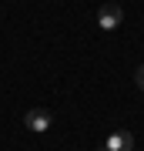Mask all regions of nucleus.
Segmentation results:
<instances>
[{
	"label": "nucleus",
	"mask_w": 144,
	"mask_h": 151,
	"mask_svg": "<svg viewBox=\"0 0 144 151\" xmlns=\"http://www.w3.org/2000/svg\"><path fill=\"white\" fill-rule=\"evenodd\" d=\"M101 151H134V138H131V131H114V134L104 141Z\"/></svg>",
	"instance_id": "nucleus-3"
},
{
	"label": "nucleus",
	"mask_w": 144,
	"mask_h": 151,
	"mask_svg": "<svg viewBox=\"0 0 144 151\" xmlns=\"http://www.w3.org/2000/svg\"><path fill=\"white\" fill-rule=\"evenodd\" d=\"M121 20H124V10L117 4H104L101 10H97V27L101 30H117Z\"/></svg>",
	"instance_id": "nucleus-2"
},
{
	"label": "nucleus",
	"mask_w": 144,
	"mask_h": 151,
	"mask_svg": "<svg viewBox=\"0 0 144 151\" xmlns=\"http://www.w3.org/2000/svg\"><path fill=\"white\" fill-rule=\"evenodd\" d=\"M24 124H27V131H37V134H44V131H50L54 114L44 111V108H30V111L24 114Z\"/></svg>",
	"instance_id": "nucleus-1"
},
{
	"label": "nucleus",
	"mask_w": 144,
	"mask_h": 151,
	"mask_svg": "<svg viewBox=\"0 0 144 151\" xmlns=\"http://www.w3.org/2000/svg\"><path fill=\"white\" fill-rule=\"evenodd\" d=\"M134 81H138V87H141V91H144V64H141L138 70H134Z\"/></svg>",
	"instance_id": "nucleus-4"
}]
</instances>
